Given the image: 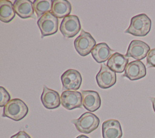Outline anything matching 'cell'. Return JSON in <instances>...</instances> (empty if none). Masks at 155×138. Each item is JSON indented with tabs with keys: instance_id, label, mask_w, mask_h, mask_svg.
<instances>
[{
	"instance_id": "obj_12",
	"label": "cell",
	"mask_w": 155,
	"mask_h": 138,
	"mask_svg": "<svg viewBox=\"0 0 155 138\" xmlns=\"http://www.w3.org/2000/svg\"><path fill=\"white\" fill-rule=\"evenodd\" d=\"M82 97V105L87 110L94 112L101 105V99L97 92L87 90L81 91Z\"/></svg>"
},
{
	"instance_id": "obj_19",
	"label": "cell",
	"mask_w": 155,
	"mask_h": 138,
	"mask_svg": "<svg viewBox=\"0 0 155 138\" xmlns=\"http://www.w3.org/2000/svg\"><path fill=\"white\" fill-rule=\"evenodd\" d=\"M13 4L8 0H0V20L5 23L10 22L15 16Z\"/></svg>"
},
{
	"instance_id": "obj_15",
	"label": "cell",
	"mask_w": 155,
	"mask_h": 138,
	"mask_svg": "<svg viewBox=\"0 0 155 138\" xmlns=\"http://www.w3.org/2000/svg\"><path fill=\"white\" fill-rule=\"evenodd\" d=\"M15 13L21 18H35L33 3L29 0H16L13 3Z\"/></svg>"
},
{
	"instance_id": "obj_3",
	"label": "cell",
	"mask_w": 155,
	"mask_h": 138,
	"mask_svg": "<svg viewBox=\"0 0 155 138\" xmlns=\"http://www.w3.org/2000/svg\"><path fill=\"white\" fill-rule=\"evenodd\" d=\"M71 122L78 131L84 134H90L97 128L100 121L99 117L95 114L86 112L78 119H74Z\"/></svg>"
},
{
	"instance_id": "obj_7",
	"label": "cell",
	"mask_w": 155,
	"mask_h": 138,
	"mask_svg": "<svg viewBox=\"0 0 155 138\" xmlns=\"http://www.w3.org/2000/svg\"><path fill=\"white\" fill-rule=\"evenodd\" d=\"M81 28L79 18L76 15H68L63 18L60 31L65 38H73L80 31Z\"/></svg>"
},
{
	"instance_id": "obj_5",
	"label": "cell",
	"mask_w": 155,
	"mask_h": 138,
	"mask_svg": "<svg viewBox=\"0 0 155 138\" xmlns=\"http://www.w3.org/2000/svg\"><path fill=\"white\" fill-rule=\"evenodd\" d=\"M41 33V38L56 33L58 29V19L51 12L43 15L37 21Z\"/></svg>"
},
{
	"instance_id": "obj_14",
	"label": "cell",
	"mask_w": 155,
	"mask_h": 138,
	"mask_svg": "<svg viewBox=\"0 0 155 138\" xmlns=\"http://www.w3.org/2000/svg\"><path fill=\"white\" fill-rule=\"evenodd\" d=\"M103 138H121L122 130L119 122L115 119L104 121L102 125Z\"/></svg>"
},
{
	"instance_id": "obj_8",
	"label": "cell",
	"mask_w": 155,
	"mask_h": 138,
	"mask_svg": "<svg viewBox=\"0 0 155 138\" xmlns=\"http://www.w3.org/2000/svg\"><path fill=\"white\" fill-rule=\"evenodd\" d=\"M96 80L99 88L102 89L109 88L116 82V72L104 63L101 65L99 72L96 75Z\"/></svg>"
},
{
	"instance_id": "obj_11",
	"label": "cell",
	"mask_w": 155,
	"mask_h": 138,
	"mask_svg": "<svg viewBox=\"0 0 155 138\" xmlns=\"http://www.w3.org/2000/svg\"><path fill=\"white\" fill-rule=\"evenodd\" d=\"M146 74L147 70L145 64L140 60H135L127 65L123 76L134 81L143 78Z\"/></svg>"
},
{
	"instance_id": "obj_24",
	"label": "cell",
	"mask_w": 155,
	"mask_h": 138,
	"mask_svg": "<svg viewBox=\"0 0 155 138\" xmlns=\"http://www.w3.org/2000/svg\"><path fill=\"white\" fill-rule=\"evenodd\" d=\"M150 100H151V102L152 103V105H153V110L155 112V97H151Z\"/></svg>"
},
{
	"instance_id": "obj_18",
	"label": "cell",
	"mask_w": 155,
	"mask_h": 138,
	"mask_svg": "<svg viewBox=\"0 0 155 138\" xmlns=\"http://www.w3.org/2000/svg\"><path fill=\"white\" fill-rule=\"evenodd\" d=\"M91 53L96 62L103 63L108 60L112 55V50L105 43H100L94 46Z\"/></svg>"
},
{
	"instance_id": "obj_17",
	"label": "cell",
	"mask_w": 155,
	"mask_h": 138,
	"mask_svg": "<svg viewBox=\"0 0 155 138\" xmlns=\"http://www.w3.org/2000/svg\"><path fill=\"white\" fill-rule=\"evenodd\" d=\"M71 11V5L66 0H53L51 13L58 18H64L70 15Z\"/></svg>"
},
{
	"instance_id": "obj_23",
	"label": "cell",
	"mask_w": 155,
	"mask_h": 138,
	"mask_svg": "<svg viewBox=\"0 0 155 138\" xmlns=\"http://www.w3.org/2000/svg\"><path fill=\"white\" fill-rule=\"evenodd\" d=\"M10 138H31V136L24 131H20L16 134L11 136Z\"/></svg>"
},
{
	"instance_id": "obj_25",
	"label": "cell",
	"mask_w": 155,
	"mask_h": 138,
	"mask_svg": "<svg viewBox=\"0 0 155 138\" xmlns=\"http://www.w3.org/2000/svg\"><path fill=\"white\" fill-rule=\"evenodd\" d=\"M76 138H89L88 136H85V135H83V134H81V135H79L78 136V137H76Z\"/></svg>"
},
{
	"instance_id": "obj_22",
	"label": "cell",
	"mask_w": 155,
	"mask_h": 138,
	"mask_svg": "<svg viewBox=\"0 0 155 138\" xmlns=\"http://www.w3.org/2000/svg\"><path fill=\"white\" fill-rule=\"evenodd\" d=\"M147 66L148 67H155V48L150 50L147 55Z\"/></svg>"
},
{
	"instance_id": "obj_9",
	"label": "cell",
	"mask_w": 155,
	"mask_h": 138,
	"mask_svg": "<svg viewBox=\"0 0 155 138\" xmlns=\"http://www.w3.org/2000/svg\"><path fill=\"white\" fill-rule=\"evenodd\" d=\"M61 103L67 110L81 108L82 106V94L77 91H64L61 95Z\"/></svg>"
},
{
	"instance_id": "obj_16",
	"label": "cell",
	"mask_w": 155,
	"mask_h": 138,
	"mask_svg": "<svg viewBox=\"0 0 155 138\" xmlns=\"http://www.w3.org/2000/svg\"><path fill=\"white\" fill-rule=\"evenodd\" d=\"M128 58L120 53L115 52L108 59L107 66L115 72H123L128 64Z\"/></svg>"
},
{
	"instance_id": "obj_2",
	"label": "cell",
	"mask_w": 155,
	"mask_h": 138,
	"mask_svg": "<svg viewBox=\"0 0 155 138\" xmlns=\"http://www.w3.org/2000/svg\"><path fill=\"white\" fill-rule=\"evenodd\" d=\"M28 112V108L24 101L19 98H13L4 107L2 116L19 121L27 116Z\"/></svg>"
},
{
	"instance_id": "obj_13",
	"label": "cell",
	"mask_w": 155,
	"mask_h": 138,
	"mask_svg": "<svg viewBox=\"0 0 155 138\" xmlns=\"http://www.w3.org/2000/svg\"><path fill=\"white\" fill-rule=\"evenodd\" d=\"M41 100L44 106L48 109L58 108L61 104V97L59 93L53 89L44 86Z\"/></svg>"
},
{
	"instance_id": "obj_20",
	"label": "cell",
	"mask_w": 155,
	"mask_h": 138,
	"mask_svg": "<svg viewBox=\"0 0 155 138\" xmlns=\"http://www.w3.org/2000/svg\"><path fill=\"white\" fill-rule=\"evenodd\" d=\"M33 9L38 18H41L47 12H50L51 10L52 1L48 0H35L33 3Z\"/></svg>"
},
{
	"instance_id": "obj_6",
	"label": "cell",
	"mask_w": 155,
	"mask_h": 138,
	"mask_svg": "<svg viewBox=\"0 0 155 138\" xmlns=\"http://www.w3.org/2000/svg\"><path fill=\"white\" fill-rule=\"evenodd\" d=\"M62 88L67 91H76L79 89L82 78L79 71L70 69L65 71L61 75Z\"/></svg>"
},
{
	"instance_id": "obj_1",
	"label": "cell",
	"mask_w": 155,
	"mask_h": 138,
	"mask_svg": "<svg viewBox=\"0 0 155 138\" xmlns=\"http://www.w3.org/2000/svg\"><path fill=\"white\" fill-rule=\"evenodd\" d=\"M151 27V20L145 13L139 14L131 18L130 24L125 31V33H129L135 36H145L150 31Z\"/></svg>"
},
{
	"instance_id": "obj_4",
	"label": "cell",
	"mask_w": 155,
	"mask_h": 138,
	"mask_svg": "<svg viewBox=\"0 0 155 138\" xmlns=\"http://www.w3.org/2000/svg\"><path fill=\"white\" fill-rule=\"evenodd\" d=\"M96 42L92 35L84 30H81L80 35L75 39L74 46L77 52L82 57H85L91 52L92 50L96 45Z\"/></svg>"
},
{
	"instance_id": "obj_10",
	"label": "cell",
	"mask_w": 155,
	"mask_h": 138,
	"mask_svg": "<svg viewBox=\"0 0 155 138\" xmlns=\"http://www.w3.org/2000/svg\"><path fill=\"white\" fill-rule=\"evenodd\" d=\"M150 50V47L146 43L137 40H134L130 43L125 56L132 57L136 60H140L147 57Z\"/></svg>"
},
{
	"instance_id": "obj_21",
	"label": "cell",
	"mask_w": 155,
	"mask_h": 138,
	"mask_svg": "<svg viewBox=\"0 0 155 138\" xmlns=\"http://www.w3.org/2000/svg\"><path fill=\"white\" fill-rule=\"evenodd\" d=\"M0 106L4 107L10 100V95L8 91L2 86L0 87Z\"/></svg>"
}]
</instances>
